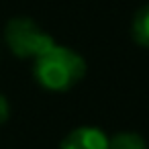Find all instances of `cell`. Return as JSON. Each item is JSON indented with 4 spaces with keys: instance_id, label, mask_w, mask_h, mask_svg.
Masks as SVG:
<instances>
[{
    "instance_id": "obj_4",
    "label": "cell",
    "mask_w": 149,
    "mask_h": 149,
    "mask_svg": "<svg viewBox=\"0 0 149 149\" xmlns=\"http://www.w3.org/2000/svg\"><path fill=\"white\" fill-rule=\"evenodd\" d=\"M131 35L141 47H149V4L141 6L131 23Z\"/></svg>"
},
{
    "instance_id": "obj_6",
    "label": "cell",
    "mask_w": 149,
    "mask_h": 149,
    "mask_svg": "<svg viewBox=\"0 0 149 149\" xmlns=\"http://www.w3.org/2000/svg\"><path fill=\"white\" fill-rule=\"evenodd\" d=\"M8 116H10V104H8V98H6L2 92H0V125L6 123Z\"/></svg>"
},
{
    "instance_id": "obj_1",
    "label": "cell",
    "mask_w": 149,
    "mask_h": 149,
    "mask_svg": "<svg viewBox=\"0 0 149 149\" xmlns=\"http://www.w3.org/2000/svg\"><path fill=\"white\" fill-rule=\"evenodd\" d=\"M33 61V76L37 84L51 92H68L86 76L84 57L65 45L55 43Z\"/></svg>"
},
{
    "instance_id": "obj_5",
    "label": "cell",
    "mask_w": 149,
    "mask_h": 149,
    "mask_svg": "<svg viewBox=\"0 0 149 149\" xmlns=\"http://www.w3.org/2000/svg\"><path fill=\"white\" fill-rule=\"evenodd\" d=\"M108 149H147V143L139 133L123 131L108 139Z\"/></svg>"
},
{
    "instance_id": "obj_2",
    "label": "cell",
    "mask_w": 149,
    "mask_h": 149,
    "mask_svg": "<svg viewBox=\"0 0 149 149\" xmlns=\"http://www.w3.org/2000/svg\"><path fill=\"white\" fill-rule=\"evenodd\" d=\"M4 41L13 55L21 59H37L49 47L55 45L53 37L29 17L10 19L4 27Z\"/></svg>"
},
{
    "instance_id": "obj_3",
    "label": "cell",
    "mask_w": 149,
    "mask_h": 149,
    "mask_svg": "<svg viewBox=\"0 0 149 149\" xmlns=\"http://www.w3.org/2000/svg\"><path fill=\"white\" fill-rule=\"evenodd\" d=\"M59 149H108V137L98 127H78L63 137Z\"/></svg>"
}]
</instances>
